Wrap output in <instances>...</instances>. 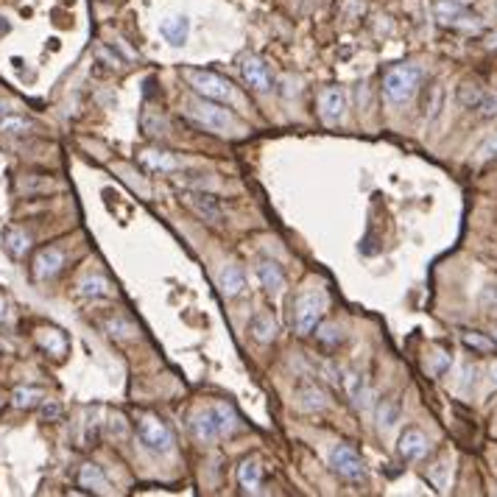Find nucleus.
<instances>
[{
	"label": "nucleus",
	"mask_w": 497,
	"mask_h": 497,
	"mask_svg": "<svg viewBox=\"0 0 497 497\" xmlns=\"http://www.w3.org/2000/svg\"><path fill=\"white\" fill-rule=\"evenodd\" d=\"M9 110H12V103H9V101H3V98H0V115H6Z\"/></svg>",
	"instance_id": "nucleus-38"
},
{
	"label": "nucleus",
	"mask_w": 497,
	"mask_h": 497,
	"mask_svg": "<svg viewBox=\"0 0 497 497\" xmlns=\"http://www.w3.org/2000/svg\"><path fill=\"white\" fill-rule=\"evenodd\" d=\"M478 112L483 115V118H497V95H483L481 98V103H478Z\"/></svg>",
	"instance_id": "nucleus-31"
},
{
	"label": "nucleus",
	"mask_w": 497,
	"mask_h": 497,
	"mask_svg": "<svg viewBox=\"0 0 497 497\" xmlns=\"http://www.w3.org/2000/svg\"><path fill=\"white\" fill-rule=\"evenodd\" d=\"M3 318H6V302L0 299V322H3Z\"/></svg>",
	"instance_id": "nucleus-39"
},
{
	"label": "nucleus",
	"mask_w": 497,
	"mask_h": 497,
	"mask_svg": "<svg viewBox=\"0 0 497 497\" xmlns=\"http://www.w3.org/2000/svg\"><path fill=\"white\" fill-rule=\"evenodd\" d=\"M3 243H6V252L12 255V257H25V252L31 248V238H28V232H23L20 227H9L6 232H3Z\"/></svg>",
	"instance_id": "nucleus-17"
},
{
	"label": "nucleus",
	"mask_w": 497,
	"mask_h": 497,
	"mask_svg": "<svg viewBox=\"0 0 497 497\" xmlns=\"http://www.w3.org/2000/svg\"><path fill=\"white\" fill-rule=\"evenodd\" d=\"M324 307H327V296H324L322 291L310 288V291L299 294V299H296V310H294V324H296V333H299V335H310V333L318 327V322H322Z\"/></svg>",
	"instance_id": "nucleus-4"
},
{
	"label": "nucleus",
	"mask_w": 497,
	"mask_h": 497,
	"mask_svg": "<svg viewBox=\"0 0 497 497\" xmlns=\"http://www.w3.org/2000/svg\"><path fill=\"white\" fill-rule=\"evenodd\" d=\"M447 369H450V355H447V352H436V361H433L431 372H433V374H444Z\"/></svg>",
	"instance_id": "nucleus-33"
},
{
	"label": "nucleus",
	"mask_w": 497,
	"mask_h": 497,
	"mask_svg": "<svg viewBox=\"0 0 497 497\" xmlns=\"http://www.w3.org/2000/svg\"><path fill=\"white\" fill-rule=\"evenodd\" d=\"M188 20L185 17H168L162 25H160V34L170 42V45H185L188 40Z\"/></svg>",
	"instance_id": "nucleus-18"
},
{
	"label": "nucleus",
	"mask_w": 497,
	"mask_h": 497,
	"mask_svg": "<svg viewBox=\"0 0 497 497\" xmlns=\"http://www.w3.org/2000/svg\"><path fill=\"white\" fill-rule=\"evenodd\" d=\"M330 467L335 475L346 478V481H361L366 475L364 470V458L355 453V447L349 444H335L333 453H330Z\"/></svg>",
	"instance_id": "nucleus-7"
},
{
	"label": "nucleus",
	"mask_w": 497,
	"mask_h": 497,
	"mask_svg": "<svg viewBox=\"0 0 497 497\" xmlns=\"http://www.w3.org/2000/svg\"><path fill=\"white\" fill-rule=\"evenodd\" d=\"M400 455L405 458V461H419V458H424L428 455V450H431V439L424 436L422 431H416V428H408V431H403V436H400Z\"/></svg>",
	"instance_id": "nucleus-12"
},
{
	"label": "nucleus",
	"mask_w": 497,
	"mask_h": 497,
	"mask_svg": "<svg viewBox=\"0 0 497 497\" xmlns=\"http://www.w3.org/2000/svg\"><path fill=\"white\" fill-rule=\"evenodd\" d=\"M422 81V67L416 64H394L383 76V92L392 103H405L413 98Z\"/></svg>",
	"instance_id": "nucleus-3"
},
{
	"label": "nucleus",
	"mask_w": 497,
	"mask_h": 497,
	"mask_svg": "<svg viewBox=\"0 0 497 497\" xmlns=\"http://www.w3.org/2000/svg\"><path fill=\"white\" fill-rule=\"evenodd\" d=\"M377 419H380V428H392V424L400 419V403L397 400H383L377 408Z\"/></svg>",
	"instance_id": "nucleus-25"
},
{
	"label": "nucleus",
	"mask_w": 497,
	"mask_h": 497,
	"mask_svg": "<svg viewBox=\"0 0 497 497\" xmlns=\"http://www.w3.org/2000/svg\"><path fill=\"white\" fill-rule=\"evenodd\" d=\"M6 31H9V23H6L3 17H0V34H6Z\"/></svg>",
	"instance_id": "nucleus-40"
},
{
	"label": "nucleus",
	"mask_w": 497,
	"mask_h": 497,
	"mask_svg": "<svg viewBox=\"0 0 497 497\" xmlns=\"http://www.w3.org/2000/svg\"><path fill=\"white\" fill-rule=\"evenodd\" d=\"M143 160L149 162V168H151V170H173V168H176V162H173L170 157H165V154H160V157H157L154 151H146V154H143Z\"/></svg>",
	"instance_id": "nucleus-29"
},
{
	"label": "nucleus",
	"mask_w": 497,
	"mask_h": 497,
	"mask_svg": "<svg viewBox=\"0 0 497 497\" xmlns=\"http://www.w3.org/2000/svg\"><path fill=\"white\" fill-rule=\"evenodd\" d=\"M240 73H243L246 84L252 87V90H257V92H268L271 84H274L271 70H268L257 56H243V59H240Z\"/></svg>",
	"instance_id": "nucleus-9"
},
{
	"label": "nucleus",
	"mask_w": 497,
	"mask_h": 497,
	"mask_svg": "<svg viewBox=\"0 0 497 497\" xmlns=\"http://www.w3.org/2000/svg\"><path fill=\"white\" fill-rule=\"evenodd\" d=\"M137 436H140V442H143V447L151 450V453H170L173 450V433H170L168 424L162 419H157V416L140 419Z\"/></svg>",
	"instance_id": "nucleus-6"
},
{
	"label": "nucleus",
	"mask_w": 497,
	"mask_h": 497,
	"mask_svg": "<svg viewBox=\"0 0 497 497\" xmlns=\"http://www.w3.org/2000/svg\"><path fill=\"white\" fill-rule=\"evenodd\" d=\"M79 291H81V296H112V285H110V279H103V277H87V279H81L79 282Z\"/></svg>",
	"instance_id": "nucleus-23"
},
{
	"label": "nucleus",
	"mask_w": 497,
	"mask_h": 497,
	"mask_svg": "<svg viewBox=\"0 0 497 497\" xmlns=\"http://www.w3.org/2000/svg\"><path fill=\"white\" fill-rule=\"evenodd\" d=\"M494 341H497V330H494Z\"/></svg>",
	"instance_id": "nucleus-41"
},
{
	"label": "nucleus",
	"mask_w": 497,
	"mask_h": 497,
	"mask_svg": "<svg viewBox=\"0 0 497 497\" xmlns=\"http://www.w3.org/2000/svg\"><path fill=\"white\" fill-rule=\"evenodd\" d=\"M235 428H238V413L224 403H216V405L204 408L193 419V436L201 439V442H216V439L232 433Z\"/></svg>",
	"instance_id": "nucleus-1"
},
{
	"label": "nucleus",
	"mask_w": 497,
	"mask_h": 497,
	"mask_svg": "<svg viewBox=\"0 0 497 497\" xmlns=\"http://www.w3.org/2000/svg\"><path fill=\"white\" fill-rule=\"evenodd\" d=\"M79 486H81V489H90V492H98V494L110 492V483H106L101 467H95V464H84V467H81V472H79Z\"/></svg>",
	"instance_id": "nucleus-19"
},
{
	"label": "nucleus",
	"mask_w": 497,
	"mask_h": 497,
	"mask_svg": "<svg viewBox=\"0 0 497 497\" xmlns=\"http://www.w3.org/2000/svg\"><path fill=\"white\" fill-rule=\"evenodd\" d=\"M481 160H497V137H492L489 143L481 149Z\"/></svg>",
	"instance_id": "nucleus-34"
},
{
	"label": "nucleus",
	"mask_w": 497,
	"mask_h": 497,
	"mask_svg": "<svg viewBox=\"0 0 497 497\" xmlns=\"http://www.w3.org/2000/svg\"><path fill=\"white\" fill-rule=\"evenodd\" d=\"M59 413H62V405H56V403H45L42 405V416L45 419H59Z\"/></svg>",
	"instance_id": "nucleus-35"
},
{
	"label": "nucleus",
	"mask_w": 497,
	"mask_h": 497,
	"mask_svg": "<svg viewBox=\"0 0 497 497\" xmlns=\"http://www.w3.org/2000/svg\"><path fill=\"white\" fill-rule=\"evenodd\" d=\"M483 95H486V92H483L478 84H461V87H458V101L464 103V106H470V110H478V103H481Z\"/></svg>",
	"instance_id": "nucleus-27"
},
{
	"label": "nucleus",
	"mask_w": 497,
	"mask_h": 497,
	"mask_svg": "<svg viewBox=\"0 0 497 497\" xmlns=\"http://www.w3.org/2000/svg\"><path fill=\"white\" fill-rule=\"evenodd\" d=\"M486 299H489V302H494V305H497V285H492V288H489V291H486Z\"/></svg>",
	"instance_id": "nucleus-36"
},
{
	"label": "nucleus",
	"mask_w": 497,
	"mask_h": 497,
	"mask_svg": "<svg viewBox=\"0 0 497 497\" xmlns=\"http://www.w3.org/2000/svg\"><path fill=\"white\" fill-rule=\"evenodd\" d=\"M106 330H110L112 338H131L137 333L129 322H123V318H118V322H110V324H106Z\"/></svg>",
	"instance_id": "nucleus-30"
},
{
	"label": "nucleus",
	"mask_w": 497,
	"mask_h": 497,
	"mask_svg": "<svg viewBox=\"0 0 497 497\" xmlns=\"http://www.w3.org/2000/svg\"><path fill=\"white\" fill-rule=\"evenodd\" d=\"M40 400H42L40 388H14V394H12V403L17 408H34Z\"/></svg>",
	"instance_id": "nucleus-26"
},
{
	"label": "nucleus",
	"mask_w": 497,
	"mask_h": 497,
	"mask_svg": "<svg viewBox=\"0 0 497 497\" xmlns=\"http://www.w3.org/2000/svg\"><path fill=\"white\" fill-rule=\"evenodd\" d=\"M248 333L257 344H271L277 338V322L274 316L266 313V310H257L252 318H248Z\"/></svg>",
	"instance_id": "nucleus-13"
},
{
	"label": "nucleus",
	"mask_w": 497,
	"mask_h": 497,
	"mask_svg": "<svg viewBox=\"0 0 497 497\" xmlns=\"http://www.w3.org/2000/svg\"><path fill=\"white\" fill-rule=\"evenodd\" d=\"M489 377H492V383L497 385V361H494V364L489 366Z\"/></svg>",
	"instance_id": "nucleus-37"
},
{
	"label": "nucleus",
	"mask_w": 497,
	"mask_h": 497,
	"mask_svg": "<svg viewBox=\"0 0 497 497\" xmlns=\"http://www.w3.org/2000/svg\"><path fill=\"white\" fill-rule=\"evenodd\" d=\"M461 341H464V346L475 349V352H483V355H492L497 349V341L489 338L486 333H478V330H464L461 333Z\"/></svg>",
	"instance_id": "nucleus-22"
},
{
	"label": "nucleus",
	"mask_w": 497,
	"mask_h": 497,
	"mask_svg": "<svg viewBox=\"0 0 497 497\" xmlns=\"http://www.w3.org/2000/svg\"><path fill=\"white\" fill-rule=\"evenodd\" d=\"M31 129H34V123L25 120V118H6L3 123H0V131L3 134H25Z\"/></svg>",
	"instance_id": "nucleus-28"
},
{
	"label": "nucleus",
	"mask_w": 497,
	"mask_h": 497,
	"mask_svg": "<svg viewBox=\"0 0 497 497\" xmlns=\"http://www.w3.org/2000/svg\"><path fill=\"white\" fill-rule=\"evenodd\" d=\"M188 118H193L199 126L216 131V134H238L240 126L235 120V115L224 106L212 103L209 98H199V101H190L188 103Z\"/></svg>",
	"instance_id": "nucleus-2"
},
{
	"label": "nucleus",
	"mask_w": 497,
	"mask_h": 497,
	"mask_svg": "<svg viewBox=\"0 0 497 497\" xmlns=\"http://www.w3.org/2000/svg\"><path fill=\"white\" fill-rule=\"evenodd\" d=\"M257 277H260V282H263V288L271 294H279L282 288H285V274H282V268H279V263H274V260H260L257 263Z\"/></svg>",
	"instance_id": "nucleus-14"
},
{
	"label": "nucleus",
	"mask_w": 497,
	"mask_h": 497,
	"mask_svg": "<svg viewBox=\"0 0 497 497\" xmlns=\"http://www.w3.org/2000/svg\"><path fill=\"white\" fill-rule=\"evenodd\" d=\"M260 481H263V467L257 464V461H243V464L238 467V483H240L243 492L257 494L260 492Z\"/></svg>",
	"instance_id": "nucleus-15"
},
{
	"label": "nucleus",
	"mask_w": 497,
	"mask_h": 497,
	"mask_svg": "<svg viewBox=\"0 0 497 497\" xmlns=\"http://www.w3.org/2000/svg\"><path fill=\"white\" fill-rule=\"evenodd\" d=\"M37 344H40L48 355H56V358H62V355L67 352V338H64L59 330H40Z\"/></svg>",
	"instance_id": "nucleus-21"
},
{
	"label": "nucleus",
	"mask_w": 497,
	"mask_h": 497,
	"mask_svg": "<svg viewBox=\"0 0 497 497\" xmlns=\"http://www.w3.org/2000/svg\"><path fill=\"white\" fill-rule=\"evenodd\" d=\"M64 266V252L59 246H45L37 252V260H34V277L37 279H51L62 271Z\"/></svg>",
	"instance_id": "nucleus-11"
},
{
	"label": "nucleus",
	"mask_w": 497,
	"mask_h": 497,
	"mask_svg": "<svg viewBox=\"0 0 497 497\" xmlns=\"http://www.w3.org/2000/svg\"><path fill=\"white\" fill-rule=\"evenodd\" d=\"M344 110H346V95L338 87H327L318 92V112H322L324 123H338L344 118Z\"/></svg>",
	"instance_id": "nucleus-10"
},
{
	"label": "nucleus",
	"mask_w": 497,
	"mask_h": 497,
	"mask_svg": "<svg viewBox=\"0 0 497 497\" xmlns=\"http://www.w3.org/2000/svg\"><path fill=\"white\" fill-rule=\"evenodd\" d=\"M182 76L188 79V84L201 95V98H209V101H232L235 92H232V84L224 81L221 76L209 73V70H196V67H185Z\"/></svg>",
	"instance_id": "nucleus-5"
},
{
	"label": "nucleus",
	"mask_w": 497,
	"mask_h": 497,
	"mask_svg": "<svg viewBox=\"0 0 497 497\" xmlns=\"http://www.w3.org/2000/svg\"><path fill=\"white\" fill-rule=\"evenodd\" d=\"M318 338L333 346V344H338V341H341V330H335L333 324H324V327H318Z\"/></svg>",
	"instance_id": "nucleus-32"
},
{
	"label": "nucleus",
	"mask_w": 497,
	"mask_h": 497,
	"mask_svg": "<svg viewBox=\"0 0 497 497\" xmlns=\"http://www.w3.org/2000/svg\"><path fill=\"white\" fill-rule=\"evenodd\" d=\"M433 12H436V20L444 25H461V20L470 17L461 0H439Z\"/></svg>",
	"instance_id": "nucleus-16"
},
{
	"label": "nucleus",
	"mask_w": 497,
	"mask_h": 497,
	"mask_svg": "<svg viewBox=\"0 0 497 497\" xmlns=\"http://www.w3.org/2000/svg\"><path fill=\"white\" fill-rule=\"evenodd\" d=\"M243 288H246V274H243V268L240 266H227L221 271V291L227 296H238Z\"/></svg>",
	"instance_id": "nucleus-20"
},
{
	"label": "nucleus",
	"mask_w": 497,
	"mask_h": 497,
	"mask_svg": "<svg viewBox=\"0 0 497 497\" xmlns=\"http://www.w3.org/2000/svg\"><path fill=\"white\" fill-rule=\"evenodd\" d=\"M299 400H302L299 405H302L305 411H322V408L327 405L324 394H322V392H318V388H316V385H305V388H302V392H299Z\"/></svg>",
	"instance_id": "nucleus-24"
},
{
	"label": "nucleus",
	"mask_w": 497,
	"mask_h": 497,
	"mask_svg": "<svg viewBox=\"0 0 497 497\" xmlns=\"http://www.w3.org/2000/svg\"><path fill=\"white\" fill-rule=\"evenodd\" d=\"M182 201L196 212L199 218H204V221H209V224H218L221 216H224L218 199L212 196V193H204V190H185V193H182Z\"/></svg>",
	"instance_id": "nucleus-8"
}]
</instances>
